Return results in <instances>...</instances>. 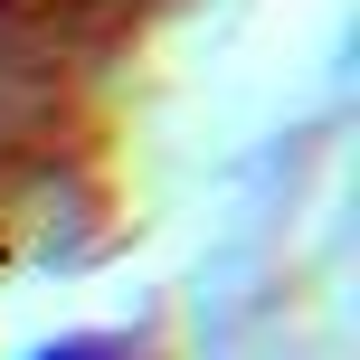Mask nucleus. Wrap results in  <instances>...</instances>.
I'll use <instances>...</instances> for the list:
<instances>
[{
	"label": "nucleus",
	"mask_w": 360,
	"mask_h": 360,
	"mask_svg": "<svg viewBox=\"0 0 360 360\" xmlns=\"http://www.w3.org/2000/svg\"><path fill=\"white\" fill-rule=\"evenodd\" d=\"M38 360H114L105 342H57V351H38Z\"/></svg>",
	"instance_id": "f257e3e1"
}]
</instances>
